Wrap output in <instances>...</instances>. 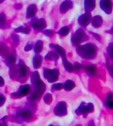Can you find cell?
Returning <instances> with one entry per match:
<instances>
[{"mask_svg":"<svg viewBox=\"0 0 113 126\" xmlns=\"http://www.w3.org/2000/svg\"><path fill=\"white\" fill-rule=\"evenodd\" d=\"M32 83H33V85L35 88V90L33 92V94L30 95V96L29 97V100L30 101H34L38 99L42 95V94L45 92V89H46V85L45 84V83L41 80L39 74L37 71H35V72L33 73Z\"/></svg>","mask_w":113,"mask_h":126,"instance_id":"1","label":"cell"},{"mask_svg":"<svg viewBox=\"0 0 113 126\" xmlns=\"http://www.w3.org/2000/svg\"><path fill=\"white\" fill-rule=\"evenodd\" d=\"M76 52L81 57L87 60H91L96 57L97 49L93 44L86 43L83 46H77Z\"/></svg>","mask_w":113,"mask_h":126,"instance_id":"2","label":"cell"},{"mask_svg":"<svg viewBox=\"0 0 113 126\" xmlns=\"http://www.w3.org/2000/svg\"><path fill=\"white\" fill-rule=\"evenodd\" d=\"M88 40V36L82 29H78L76 32L72 35L71 42L74 46H78L81 43H83Z\"/></svg>","mask_w":113,"mask_h":126,"instance_id":"3","label":"cell"},{"mask_svg":"<svg viewBox=\"0 0 113 126\" xmlns=\"http://www.w3.org/2000/svg\"><path fill=\"white\" fill-rule=\"evenodd\" d=\"M43 75H44V77L49 82L52 83V82H55L58 80L59 72L57 69H44Z\"/></svg>","mask_w":113,"mask_h":126,"instance_id":"4","label":"cell"},{"mask_svg":"<svg viewBox=\"0 0 113 126\" xmlns=\"http://www.w3.org/2000/svg\"><path fill=\"white\" fill-rule=\"evenodd\" d=\"M94 110V106L93 105V103H85L84 102L80 104L79 107L76 109V113L78 115H86L87 114L92 113Z\"/></svg>","mask_w":113,"mask_h":126,"instance_id":"5","label":"cell"},{"mask_svg":"<svg viewBox=\"0 0 113 126\" xmlns=\"http://www.w3.org/2000/svg\"><path fill=\"white\" fill-rule=\"evenodd\" d=\"M30 89H31V87L30 85L28 84H25V85H23V86H20L18 91L16 92H14L11 94V96L15 98H20V97H23V96H27L28 94L30 92Z\"/></svg>","mask_w":113,"mask_h":126,"instance_id":"6","label":"cell"},{"mask_svg":"<svg viewBox=\"0 0 113 126\" xmlns=\"http://www.w3.org/2000/svg\"><path fill=\"white\" fill-rule=\"evenodd\" d=\"M55 114L58 116H64L67 113V104L64 101H60L56 104L54 109Z\"/></svg>","mask_w":113,"mask_h":126,"instance_id":"7","label":"cell"},{"mask_svg":"<svg viewBox=\"0 0 113 126\" xmlns=\"http://www.w3.org/2000/svg\"><path fill=\"white\" fill-rule=\"evenodd\" d=\"M32 27L37 31H43L47 26L46 21L44 18H34L31 21Z\"/></svg>","mask_w":113,"mask_h":126,"instance_id":"8","label":"cell"},{"mask_svg":"<svg viewBox=\"0 0 113 126\" xmlns=\"http://www.w3.org/2000/svg\"><path fill=\"white\" fill-rule=\"evenodd\" d=\"M91 21V14L90 12H85L83 15H81L78 19L79 23L84 27H86Z\"/></svg>","mask_w":113,"mask_h":126,"instance_id":"9","label":"cell"},{"mask_svg":"<svg viewBox=\"0 0 113 126\" xmlns=\"http://www.w3.org/2000/svg\"><path fill=\"white\" fill-rule=\"evenodd\" d=\"M100 6L102 9L107 14H110L113 11V4L111 1L102 0L100 1Z\"/></svg>","mask_w":113,"mask_h":126,"instance_id":"10","label":"cell"},{"mask_svg":"<svg viewBox=\"0 0 113 126\" xmlns=\"http://www.w3.org/2000/svg\"><path fill=\"white\" fill-rule=\"evenodd\" d=\"M16 115L23 120H30L33 118V113H31L30 110H27V109L18 111L16 113Z\"/></svg>","mask_w":113,"mask_h":126,"instance_id":"11","label":"cell"},{"mask_svg":"<svg viewBox=\"0 0 113 126\" xmlns=\"http://www.w3.org/2000/svg\"><path fill=\"white\" fill-rule=\"evenodd\" d=\"M73 6V2L71 1H64L60 4L59 11L62 14H65Z\"/></svg>","mask_w":113,"mask_h":126,"instance_id":"12","label":"cell"},{"mask_svg":"<svg viewBox=\"0 0 113 126\" xmlns=\"http://www.w3.org/2000/svg\"><path fill=\"white\" fill-rule=\"evenodd\" d=\"M37 6L35 4H30L28 6L27 12H26V18H32L35 15L37 12Z\"/></svg>","mask_w":113,"mask_h":126,"instance_id":"13","label":"cell"},{"mask_svg":"<svg viewBox=\"0 0 113 126\" xmlns=\"http://www.w3.org/2000/svg\"><path fill=\"white\" fill-rule=\"evenodd\" d=\"M96 6V1H90V0H85L84 1V7L85 12H90L93 11Z\"/></svg>","mask_w":113,"mask_h":126,"instance_id":"14","label":"cell"},{"mask_svg":"<svg viewBox=\"0 0 113 126\" xmlns=\"http://www.w3.org/2000/svg\"><path fill=\"white\" fill-rule=\"evenodd\" d=\"M91 23H92L93 27L98 28L102 24V18L100 16H96L92 18Z\"/></svg>","mask_w":113,"mask_h":126,"instance_id":"15","label":"cell"},{"mask_svg":"<svg viewBox=\"0 0 113 126\" xmlns=\"http://www.w3.org/2000/svg\"><path fill=\"white\" fill-rule=\"evenodd\" d=\"M42 62V57L40 55H36L33 57V60L34 68L38 69L39 67H40Z\"/></svg>","mask_w":113,"mask_h":126,"instance_id":"16","label":"cell"},{"mask_svg":"<svg viewBox=\"0 0 113 126\" xmlns=\"http://www.w3.org/2000/svg\"><path fill=\"white\" fill-rule=\"evenodd\" d=\"M18 73L21 77H25L27 73H28V69L26 66L23 63H20L19 64V67H18Z\"/></svg>","mask_w":113,"mask_h":126,"instance_id":"17","label":"cell"},{"mask_svg":"<svg viewBox=\"0 0 113 126\" xmlns=\"http://www.w3.org/2000/svg\"><path fill=\"white\" fill-rule=\"evenodd\" d=\"M59 57V55L56 52H49L45 56V59L49 60H52V61H57Z\"/></svg>","mask_w":113,"mask_h":126,"instance_id":"18","label":"cell"},{"mask_svg":"<svg viewBox=\"0 0 113 126\" xmlns=\"http://www.w3.org/2000/svg\"><path fill=\"white\" fill-rule=\"evenodd\" d=\"M74 87H75V83L73 81L70 80V79H68V80L66 81L64 84H63V88L66 91H71Z\"/></svg>","mask_w":113,"mask_h":126,"instance_id":"19","label":"cell"},{"mask_svg":"<svg viewBox=\"0 0 113 126\" xmlns=\"http://www.w3.org/2000/svg\"><path fill=\"white\" fill-rule=\"evenodd\" d=\"M85 70L87 72V74L90 76H94L97 72V68L94 65H90V66H86L85 67Z\"/></svg>","mask_w":113,"mask_h":126,"instance_id":"20","label":"cell"},{"mask_svg":"<svg viewBox=\"0 0 113 126\" xmlns=\"http://www.w3.org/2000/svg\"><path fill=\"white\" fill-rule=\"evenodd\" d=\"M33 47L34 52H35L36 54L40 53V52L42 50V47H43V43H42V41H41V40H38V41L35 43V46H33Z\"/></svg>","mask_w":113,"mask_h":126,"instance_id":"21","label":"cell"},{"mask_svg":"<svg viewBox=\"0 0 113 126\" xmlns=\"http://www.w3.org/2000/svg\"><path fill=\"white\" fill-rule=\"evenodd\" d=\"M9 52V48L7 46H5L3 43L0 44V55L4 56V57L8 56Z\"/></svg>","mask_w":113,"mask_h":126,"instance_id":"22","label":"cell"},{"mask_svg":"<svg viewBox=\"0 0 113 126\" xmlns=\"http://www.w3.org/2000/svg\"><path fill=\"white\" fill-rule=\"evenodd\" d=\"M106 106L108 109H112L113 108V94H109L107 95V99H106Z\"/></svg>","mask_w":113,"mask_h":126,"instance_id":"23","label":"cell"},{"mask_svg":"<svg viewBox=\"0 0 113 126\" xmlns=\"http://www.w3.org/2000/svg\"><path fill=\"white\" fill-rule=\"evenodd\" d=\"M15 31L18 32V33H23L25 34H28L30 32V29L27 26H21L15 29Z\"/></svg>","mask_w":113,"mask_h":126,"instance_id":"24","label":"cell"},{"mask_svg":"<svg viewBox=\"0 0 113 126\" xmlns=\"http://www.w3.org/2000/svg\"><path fill=\"white\" fill-rule=\"evenodd\" d=\"M0 27L3 29L6 27V20L4 13H1L0 14Z\"/></svg>","mask_w":113,"mask_h":126,"instance_id":"25","label":"cell"},{"mask_svg":"<svg viewBox=\"0 0 113 126\" xmlns=\"http://www.w3.org/2000/svg\"><path fill=\"white\" fill-rule=\"evenodd\" d=\"M16 59L13 55H9L6 57V62L9 65H13L16 63Z\"/></svg>","mask_w":113,"mask_h":126,"instance_id":"26","label":"cell"},{"mask_svg":"<svg viewBox=\"0 0 113 126\" xmlns=\"http://www.w3.org/2000/svg\"><path fill=\"white\" fill-rule=\"evenodd\" d=\"M69 33V29L67 26L62 27V29L58 31V34H59L61 36H66Z\"/></svg>","mask_w":113,"mask_h":126,"instance_id":"27","label":"cell"},{"mask_svg":"<svg viewBox=\"0 0 113 126\" xmlns=\"http://www.w3.org/2000/svg\"><path fill=\"white\" fill-rule=\"evenodd\" d=\"M64 66L65 67V69L67 71L69 72H73V64H71V63H69L68 60H67L66 62H64Z\"/></svg>","mask_w":113,"mask_h":126,"instance_id":"28","label":"cell"},{"mask_svg":"<svg viewBox=\"0 0 113 126\" xmlns=\"http://www.w3.org/2000/svg\"><path fill=\"white\" fill-rule=\"evenodd\" d=\"M52 95H51L50 94H47L45 96V97H44V101L46 103L49 104V103H50L52 102Z\"/></svg>","mask_w":113,"mask_h":126,"instance_id":"29","label":"cell"},{"mask_svg":"<svg viewBox=\"0 0 113 126\" xmlns=\"http://www.w3.org/2000/svg\"><path fill=\"white\" fill-rule=\"evenodd\" d=\"M11 38H12V40H13V42H14V43L15 45H18L20 40H19V37H18V35L12 34L11 35Z\"/></svg>","mask_w":113,"mask_h":126,"instance_id":"30","label":"cell"},{"mask_svg":"<svg viewBox=\"0 0 113 126\" xmlns=\"http://www.w3.org/2000/svg\"><path fill=\"white\" fill-rule=\"evenodd\" d=\"M52 89L56 90V91L61 90L63 88V84H62V83H56V84H55L54 85H52Z\"/></svg>","mask_w":113,"mask_h":126,"instance_id":"31","label":"cell"},{"mask_svg":"<svg viewBox=\"0 0 113 126\" xmlns=\"http://www.w3.org/2000/svg\"><path fill=\"white\" fill-rule=\"evenodd\" d=\"M33 43H32V42H28V43H27V45L25 46L24 50H25V51H29V50H32V49L33 48Z\"/></svg>","mask_w":113,"mask_h":126,"instance_id":"32","label":"cell"},{"mask_svg":"<svg viewBox=\"0 0 113 126\" xmlns=\"http://www.w3.org/2000/svg\"><path fill=\"white\" fill-rule=\"evenodd\" d=\"M107 52H108V54H109V55L110 56V57L113 58V43H110V44L109 45V47H107Z\"/></svg>","mask_w":113,"mask_h":126,"instance_id":"33","label":"cell"},{"mask_svg":"<svg viewBox=\"0 0 113 126\" xmlns=\"http://www.w3.org/2000/svg\"><path fill=\"white\" fill-rule=\"evenodd\" d=\"M73 69L78 71L79 69H81V68L82 67V65H81V64H80L79 63H75V64L73 65Z\"/></svg>","mask_w":113,"mask_h":126,"instance_id":"34","label":"cell"},{"mask_svg":"<svg viewBox=\"0 0 113 126\" xmlns=\"http://www.w3.org/2000/svg\"><path fill=\"white\" fill-rule=\"evenodd\" d=\"M5 101L6 98L4 96L3 94H0V107L4 105V103H5Z\"/></svg>","mask_w":113,"mask_h":126,"instance_id":"35","label":"cell"},{"mask_svg":"<svg viewBox=\"0 0 113 126\" xmlns=\"http://www.w3.org/2000/svg\"><path fill=\"white\" fill-rule=\"evenodd\" d=\"M43 33L45 35H46L47 36H48V37H50L51 35H52L53 33V31L52 30H45L44 31H43Z\"/></svg>","mask_w":113,"mask_h":126,"instance_id":"36","label":"cell"},{"mask_svg":"<svg viewBox=\"0 0 113 126\" xmlns=\"http://www.w3.org/2000/svg\"><path fill=\"white\" fill-rule=\"evenodd\" d=\"M90 33L93 35V36H94V38H96L97 40H98V41H100V35L98 34H96V33H92V32H90Z\"/></svg>","mask_w":113,"mask_h":126,"instance_id":"37","label":"cell"},{"mask_svg":"<svg viewBox=\"0 0 113 126\" xmlns=\"http://www.w3.org/2000/svg\"><path fill=\"white\" fill-rule=\"evenodd\" d=\"M4 84V79L0 76V86H3Z\"/></svg>","mask_w":113,"mask_h":126,"instance_id":"38","label":"cell"},{"mask_svg":"<svg viewBox=\"0 0 113 126\" xmlns=\"http://www.w3.org/2000/svg\"><path fill=\"white\" fill-rule=\"evenodd\" d=\"M88 126H95V125H94V123H93V121H91V122H90V123H89V125H88Z\"/></svg>","mask_w":113,"mask_h":126,"instance_id":"39","label":"cell"},{"mask_svg":"<svg viewBox=\"0 0 113 126\" xmlns=\"http://www.w3.org/2000/svg\"><path fill=\"white\" fill-rule=\"evenodd\" d=\"M1 126H7L6 125L5 123H4V124H2V125H1Z\"/></svg>","mask_w":113,"mask_h":126,"instance_id":"40","label":"cell"},{"mask_svg":"<svg viewBox=\"0 0 113 126\" xmlns=\"http://www.w3.org/2000/svg\"><path fill=\"white\" fill-rule=\"evenodd\" d=\"M3 1H0V4H1V2H3Z\"/></svg>","mask_w":113,"mask_h":126,"instance_id":"41","label":"cell"},{"mask_svg":"<svg viewBox=\"0 0 113 126\" xmlns=\"http://www.w3.org/2000/svg\"></svg>","mask_w":113,"mask_h":126,"instance_id":"42","label":"cell"},{"mask_svg":"<svg viewBox=\"0 0 113 126\" xmlns=\"http://www.w3.org/2000/svg\"><path fill=\"white\" fill-rule=\"evenodd\" d=\"M0 126H1V124H0Z\"/></svg>","mask_w":113,"mask_h":126,"instance_id":"43","label":"cell"}]
</instances>
